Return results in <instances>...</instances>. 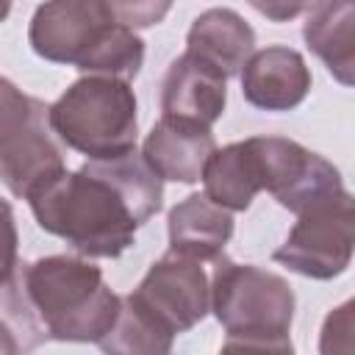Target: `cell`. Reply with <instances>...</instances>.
Masks as SVG:
<instances>
[{
    "label": "cell",
    "instance_id": "cell-13",
    "mask_svg": "<svg viewBox=\"0 0 355 355\" xmlns=\"http://www.w3.org/2000/svg\"><path fill=\"white\" fill-rule=\"evenodd\" d=\"M169 252L191 261H216L233 236V214L219 208L208 194H189L169 216Z\"/></svg>",
    "mask_w": 355,
    "mask_h": 355
},
{
    "label": "cell",
    "instance_id": "cell-22",
    "mask_svg": "<svg viewBox=\"0 0 355 355\" xmlns=\"http://www.w3.org/2000/svg\"><path fill=\"white\" fill-rule=\"evenodd\" d=\"M219 355H294L291 338H227Z\"/></svg>",
    "mask_w": 355,
    "mask_h": 355
},
{
    "label": "cell",
    "instance_id": "cell-12",
    "mask_svg": "<svg viewBox=\"0 0 355 355\" xmlns=\"http://www.w3.org/2000/svg\"><path fill=\"white\" fill-rule=\"evenodd\" d=\"M311 92V69L291 47H263L241 69V94L261 111H291Z\"/></svg>",
    "mask_w": 355,
    "mask_h": 355
},
{
    "label": "cell",
    "instance_id": "cell-18",
    "mask_svg": "<svg viewBox=\"0 0 355 355\" xmlns=\"http://www.w3.org/2000/svg\"><path fill=\"white\" fill-rule=\"evenodd\" d=\"M141 64H144V42L133 28L122 25L111 14V22L100 31V36L94 39L92 50L86 53L78 69L83 75H103V78H116L130 83L141 72Z\"/></svg>",
    "mask_w": 355,
    "mask_h": 355
},
{
    "label": "cell",
    "instance_id": "cell-16",
    "mask_svg": "<svg viewBox=\"0 0 355 355\" xmlns=\"http://www.w3.org/2000/svg\"><path fill=\"white\" fill-rule=\"evenodd\" d=\"M205 194L225 211H247L261 191V178L250 139L216 150L202 172Z\"/></svg>",
    "mask_w": 355,
    "mask_h": 355
},
{
    "label": "cell",
    "instance_id": "cell-21",
    "mask_svg": "<svg viewBox=\"0 0 355 355\" xmlns=\"http://www.w3.org/2000/svg\"><path fill=\"white\" fill-rule=\"evenodd\" d=\"M169 3H111V14L128 28H150L164 19Z\"/></svg>",
    "mask_w": 355,
    "mask_h": 355
},
{
    "label": "cell",
    "instance_id": "cell-11",
    "mask_svg": "<svg viewBox=\"0 0 355 355\" xmlns=\"http://www.w3.org/2000/svg\"><path fill=\"white\" fill-rule=\"evenodd\" d=\"M216 153V139L208 125L161 116L141 144V155L161 180L197 183Z\"/></svg>",
    "mask_w": 355,
    "mask_h": 355
},
{
    "label": "cell",
    "instance_id": "cell-19",
    "mask_svg": "<svg viewBox=\"0 0 355 355\" xmlns=\"http://www.w3.org/2000/svg\"><path fill=\"white\" fill-rule=\"evenodd\" d=\"M97 169L122 191V197L130 202L139 225L150 222L161 205H164V180L150 169L141 153H128L114 161H94Z\"/></svg>",
    "mask_w": 355,
    "mask_h": 355
},
{
    "label": "cell",
    "instance_id": "cell-8",
    "mask_svg": "<svg viewBox=\"0 0 355 355\" xmlns=\"http://www.w3.org/2000/svg\"><path fill=\"white\" fill-rule=\"evenodd\" d=\"M130 294L175 336L200 324L211 311V280L200 261L175 252L158 258Z\"/></svg>",
    "mask_w": 355,
    "mask_h": 355
},
{
    "label": "cell",
    "instance_id": "cell-23",
    "mask_svg": "<svg viewBox=\"0 0 355 355\" xmlns=\"http://www.w3.org/2000/svg\"><path fill=\"white\" fill-rule=\"evenodd\" d=\"M261 14H266V17H275V19H286V17H294V14H300L305 6H288V8H283V6H255Z\"/></svg>",
    "mask_w": 355,
    "mask_h": 355
},
{
    "label": "cell",
    "instance_id": "cell-1",
    "mask_svg": "<svg viewBox=\"0 0 355 355\" xmlns=\"http://www.w3.org/2000/svg\"><path fill=\"white\" fill-rule=\"evenodd\" d=\"M28 202L36 225L64 239L80 258H116L136 239L139 219L130 202L94 161L64 172Z\"/></svg>",
    "mask_w": 355,
    "mask_h": 355
},
{
    "label": "cell",
    "instance_id": "cell-5",
    "mask_svg": "<svg viewBox=\"0 0 355 355\" xmlns=\"http://www.w3.org/2000/svg\"><path fill=\"white\" fill-rule=\"evenodd\" d=\"M211 311L227 338H288L294 291L275 272L219 255L211 272Z\"/></svg>",
    "mask_w": 355,
    "mask_h": 355
},
{
    "label": "cell",
    "instance_id": "cell-2",
    "mask_svg": "<svg viewBox=\"0 0 355 355\" xmlns=\"http://www.w3.org/2000/svg\"><path fill=\"white\" fill-rule=\"evenodd\" d=\"M19 283L25 297L53 341L100 344L116 324L122 297L114 294L100 266L80 255H47L22 263Z\"/></svg>",
    "mask_w": 355,
    "mask_h": 355
},
{
    "label": "cell",
    "instance_id": "cell-3",
    "mask_svg": "<svg viewBox=\"0 0 355 355\" xmlns=\"http://www.w3.org/2000/svg\"><path fill=\"white\" fill-rule=\"evenodd\" d=\"M50 125L64 147L89 161L122 158L136 150V94L125 80L83 75L50 105Z\"/></svg>",
    "mask_w": 355,
    "mask_h": 355
},
{
    "label": "cell",
    "instance_id": "cell-9",
    "mask_svg": "<svg viewBox=\"0 0 355 355\" xmlns=\"http://www.w3.org/2000/svg\"><path fill=\"white\" fill-rule=\"evenodd\" d=\"M108 22L111 6L103 0H55L33 11L28 39L39 58L78 69Z\"/></svg>",
    "mask_w": 355,
    "mask_h": 355
},
{
    "label": "cell",
    "instance_id": "cell-6",
    "mask_svg": "<svg viewBox=\"0 0 355 355\" xmlns=\"http://www.w3.org/2000/svg\"><path fill=\"white\" fill-rule=\"evenodd\" d=\"M355 255V194L336 191L302 214L286 241L275 250V261L311 280H333L347 272Z\"/></svg>",
    "mask_w": 355,
    "mask_h": 355
},
{
    "label": "cell",
    "instance_id": "cell-4",
    "mask_svg": "<svg viewBox=\"0 0 355 355\" xmlns=\"http://www.w3.org/2000/svg\"><path fill=\"white\" fill-rule=\"evenodd\" d=\"M67 172L64 141L50 125V105L0 80V178L14 197L31 200Z\"/></svg>",
    "mask_w": 355,
    "mask_h": 355
},
{
    "label": "cell",
    "instance_id": "cell-14",
    "mask_svg": "<svg viewBox=\"0 0 355 355\" xmlns=\"http://www.w3.org/2000/svg\"><path fill=\"white\" fill-rule=\"evenodd\" d=\"M186 50L214 64L225 78H233L241 75L255 53V31L233 8H208L191 22Z\"/></svg>",
    "mask_w": 355,
    "mask_h": 355
},
{
    "label": "cell",
    "instance_id": "cell-15",
    "mask_svg": "<svg viewBox=\"0 0 355 355\" xmlns=\"http://www.w3.org/2000/svg\"><path fill=\"white\" fill-rule=\"evenodd\" d=\"M302 39L338 83L355 86V0L308 6Z\"/></svg>",
    "mask_w": 355,
    "mask_h": 355
},
{
    "label": "cell",
    "instance_id": "cell-10",
    "mask_svg": "<svg viewBox=\"0 0 355 355\" xmlns=\"http://www.w3.org/2000/svg\"><path fill=\"white\" fill-rule=\"evenodd\" d=\"M227 105V78L194 53L178 55L161 83V111L164 116L189 119L200 125H214Z\"/></svg>",
    "mask_w": 355,
    "mask_h": 355
},
{
    "label": "cell",
    "instance_id": "cell-17",
    "mask_svg": "<svg viewBox=\"0 0 355 355\" xmlns=\"http://www.w3.org/2000/svg\"><path fill=\"white\" fill-rule=\"evenodd\" d=\"M172 344L175 333L133 294H125L116 324L97 347L103 355H172Z\"/></svg>",
    "mask_w": 355,
    "mask_h": 355
},
{
    "label": "cell",
    "instance_id": "cell-20",
    "mask_svg": "<svg viewBox=\"0 0 355 355\" xmlns=\"http://www.w3.org/2000/svg\"><path fill=\"white\" fill-rule=\"evenodd\" d=\"M319 355H355V300L336 305L319 330Z\"/></svg>",
    "mask_w": 355,
    "mask_h": 355
},
{
    "label": "cell",
    "instance_id": "cell-7",
    "mask_svg": "<svg viewBox=\"0 0 355 355\" xmlns=\"http://www.w3.org/2000/svg\"><path fill=\"white\" fill-rule=\"evenodd\" d=\"M261 191H269L283 208L302 214L313 202L341 191L338 169L319 153L283 136H252L250 139Z\"/></svg>",
    "mask_w": 355,
    "mask_h": 355
}]
</instances>
